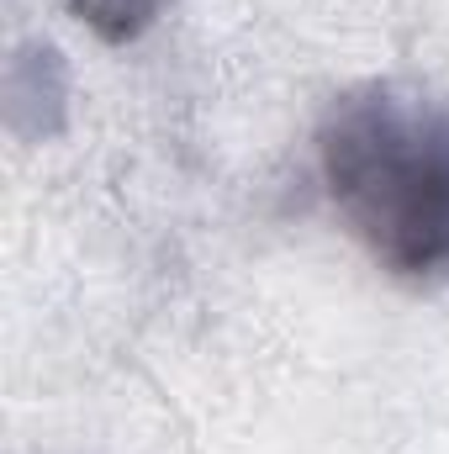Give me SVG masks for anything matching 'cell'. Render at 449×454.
<instances>
[{
    "label": "cell",
    "mask_w": 449,
    "mask_h": 454,
    "mask_svg": "<svg viewBox=\"0 0 449 454\" xmlns=\"http://www.w3.org/2000/svg\"><path fill=\"white\" fill-rule=\"evenodd\" d=\"M318 169L343 227L397 280L449 270V101L365 80L328 101Z\"/></svg>",
    "instance_id": "obj_1"
},
{
    "label": "cell",
    "mask_w": 449,
    "mask_h": 454,
    "mask_svg": "<svg viewBox=\"0 0 449 454\" xmlns=\"http://www.w3.org/2000/svg\"><path fill=\"white\" fill-rule=\"evenodd\" d=\"M69 5L101 43H138L175 0H69Z\"/></svg>",
    "instance_id": "obj_2"
}]
</instances>
